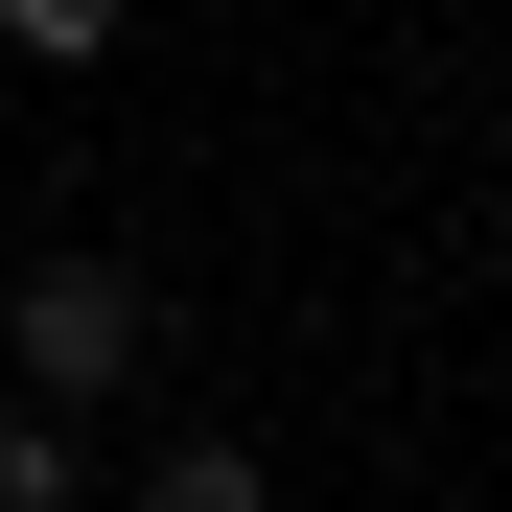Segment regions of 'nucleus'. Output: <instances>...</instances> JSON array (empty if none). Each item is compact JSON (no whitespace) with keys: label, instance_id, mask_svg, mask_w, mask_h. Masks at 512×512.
<instances>
[{"label":"nucleus","instance_id":"f257e3e1","mask_svg":"<svg viewBox=\"0 0 512 512\" xmlns=\"http://www.w3.org/2000/svg\"><path fill=\"white\" fill-rule=\"evenodd\" d=\"M140 373V280L117 256H24V396L70 419V396H117Z\"/></svg>","mask_w":512,"mask_h":512},{"label":"nucleus","instance_id":"f03ea898","mask_svg":"<svg viewBox=\"0 0 512 512\" xmlns=\"http://www.w3.org/2000/svg\"><path fill=\"white\" fill-rule=\"evenodd\" d=\"M0 512H70V419L47 396H0Z\"/></svg>","mask_w":512,"mask_h":512},{"label":"nucleus","instance_id":"7ed1b4c3","mask_svg":"<svg viewBox=\"0 0 512 512\" xmlns=\"http://www.w3.org/2000/svg\"><path fill=\"white\" fill-rule=\"evenodd\" d=\"M140 512H256V443H163V466H140Z\"/></svg>","mask_w":512,"mask_h":512},{"label":"nucleus","instance_id":"20e7f679","mask_svg":"<svg viewBox=\"0 0 512 512\" xmlns=\"http://www.w3.org/2000/svg\"><path fill=\"white\" fill-rule=\"evenodd\" d=\"M117 24H140V0H0V47H47V70H94Z\"/></svg>","mask_w":512,"mask_h":512}]
</instances>
